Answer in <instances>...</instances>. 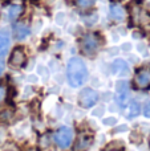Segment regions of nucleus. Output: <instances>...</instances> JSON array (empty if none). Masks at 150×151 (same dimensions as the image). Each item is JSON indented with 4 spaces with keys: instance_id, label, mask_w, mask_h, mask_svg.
Listing matches in <instances>:
<instances>
[{
    "instance_id": "obj_1",
    "label": "nucleus",
    "mask_w": 150,
    "mask_h": 151,
    "mask_svg": "<svg viewBox=\"0 0 150 151\" xmlns=\"http://www.w3.org/2000/svg\"><path fill=\"white\" fill-rule=\"evenodd\" d=\"M66 80L72 88H79L88 80V69L85 63L79 57H73L69 60L66 65Z\"/></svg>"
},
{
    "instance_id": "obj_2",
    "label": "nucleus",
    "mask_w": 150,
    "mask_h": 151,
    "mask_svg": "<svg viewBox=\"0 0 150 151\" xmlns=\"http://www.w3.org/2000/svg\"><path fill=\"white\" fill-rule=\"evenodd\" d=\"M101 47H102V39L100 35L94 32L85 33L80 39V49L85 56H89V57L94 56L101 49Z\"/></svg>"
},
{
    "instance_id": "obj_3",
    "label": "nucleus",
    "mask_w": 150,
    "mask_h": 151,
    "mask_svg": "<svg viewBox=\"0 0 150 151\" xmlns=\"http://www.w3.org/2000/svg\"><path fill=\"white\" fill-rule=\"evenodd\" d=\"M53 141L60 149H68L73 142V130L71 127H66V126L57 129L53 134Z\"/></svg>"
},
{
    "instance_id": "obj_4",
    "label": "nucleus",
    "mask_w": 150,
    "mask_h": 151,
    "mask_svg": "<svg viewBox=\"0 0 150 151\" xmlns=\"http://www.w3.org/2000/svg\"><path fill=\"white\" fill-rule=\"evenodd\" d=\"M133 85L136 89H140V90L150 88V65L142 66L136 72L133 77Z\"/></svg>"
},
{
    "instance_id": "obj_5",
    "label": "nucleus",
    "mask_w": 150,
    "mask_h": 151,
    "mask_svg": "<svg viewBox=\"0 0 150 151\" xmlns=\"http://www.w3.org/2000/svg\"><path fill=\"white\" fill-rule=\"evenodd\" d=\"M98 101V94L96 90L90 88H85L81 90L79 96V104L81 107L84 109H89V107H93Z\"/></svg>"
},
{
    "instance_id": "obj_6",
    "label": "nucleus",
    "mask_w": 150,
    "mask_h": 151,
    "mask_svg": "<svg viewBox=\"0 0 150 151\" xmlns=\"http://www.w3.org/2000/svg\"><path fill=\"white\" fill-rule=\"evenodd\" d=\"M27 63V55L21 47H16L9 56V65L12 68H23Z\"/></svg>"
},
{
    "instance_id": "obj_7",
    "label": "nucleus",
    "mask_w": 150,
    "mask_h": 151,
    "mask_svg": "<svg viewBox=\"0 0 150 151\" xmlns=\"http://www.w3.org/2000/svg\"><path fill=\"white\" fill-rule=\"evenodd\" d=\"M93 143V135L90 133H80L76 138V143H74V151H87L92 146Z\"/></svg>"
},
{
    "instance_id": "obj_8",
    "label": "nucleus",
    "mask_w": 150,
    "mask_h": 151,
    "mask_svg": "<svg viewBox=\"0 0 150 151\" xmlns=\"http://www.w3.org/2000/svg\"><path fill=\"white\" fill-rule=\"evenodd\" d=\"M129 101V85L126 81H118L117 82V102L120 106L125 107Z\"/></svg>"
},
{
    "instance_id": "obj_9",
    "label": "nucleus",
    "mask_w": 150,
    "mask_h": 151,
    "mask_svg": "<svg viewBox=\"0 0 150 151\" xmlns=\"http://www.w3.org/2000/svg\"><path fill=\"white\" fill-rule=\"evenodd\" d=\"M9 44H11L9 36L5 32H0V58L5 60L8 50H9Z\"/></svg>"
},
{
    "instance_id": "obj_10",
    "label": "nucleus",
    "mask_w": 150,
    "mask_h": 151,
    "mask_svg": "<svg viewBox=\"0 0 150 151\" xmlns=\"http://www.w3.org/2000/svg\"><path fill=\"white\" fill-rule=\"evenodd\" d=\"M29 32L31 31H29L27 24L17 23V24H15V27H13V35H15V37L17 40H24L25 37H28Z\"/></svg>"
},
{
    "instance_id": "obj_11",
    "label": "nucleus",
    "mask_w": 150,
    "mask_h": 151,
    "mask_svg": "<svg viewBox=\"0 0 150 151\" xmlns=\"http://www.w3.org/2000/svg\"><path fill=\"white\" fill-rule=\"evenodd\" d=\"M110 17L116 21H122L125 19V9L118 4L110 7Z\"/></svg>"
},
{
    "instance_id": "obj_12",
    "label": "nucleus",
    "mask_w": 150,
    "mask_h": 151,
    "mask_svg": "<svg viewBox=\"0 0 150 151\" xmlns=\"http://www.w3.org/2000/svg\"><path fill=\"white\" fill-rule=\"evenodd\" d=\"M21 13H23V7H21V5L13 4L8 8V17H9V20H12V21L16 20Z\"/></svg>"
},
{
    "instance_id": "obj_13",
    "label": "nucleus",
    "mask_w": 150,
    "mask_h": 151,
    "mask_svg": "<svg viewBox=\"0 0 150 151\" xmlns=\"http://www.w3.org/2000/svg\"><path fill=\"white\" fill-rule=\"evenodd\" d=\"M113 72L114 73H118V74H124V73H128V70H129V68H128V64L125 63V61L122 60H117L114 61L113 64Z\"/></svg>"
},
{
    "instance_id": "obj_14",
    "label": "nucleus",
    "mask_w": 150,
    "mask_h": 151,
    "mask_svg": "<svg viewBox=\"0 0 150 151\" xmlns=\"http://www.w3.org/2000/svg\"><path fill=\"white\" fill-rule=\"evenodd\" d=\"M94 3L96 0H76L77 7L81 8V9H89L94 5Z\"/></svg>"
},
{
    "instance_id": "obj_15",
    "label": "nucleus",
    "mask_w": 150,
    "mask_h": 151,
    "mask_svg": "<svg viewBox=\"0 0 150 151\" xmlns=\"http://www.w3.org/2000/svg\"><path fill=\"white\" fill-rule=\"evenodd\" d=\"M140 114V105L137 102H132L129 105V113H128V117H136V115Z\"/></svg>"
},
{
    "instance_id": "obj_16",
    "label": "nucleus",
    "mask_w": 150,
    "mask_h": 151,
    "mask_svg": "<svg viewBox=\"0 0 150 151\" xmlns=\"http://www.w3.org/2000/svg\"><path fill=\"white\" fill-rule=\"evenodd\" d=\"M5 98H7V88L5 86H0V104L4 102Z\"/></svg>"
},
{
    "instance_id": "obj_17",
    "label": "nucleus",
    "mask_w": 150,
    "mask_h": 151,
    "mask_svg": "<svg viewBox=\"0 0 150 151\" xmlns=\"http://www.w3.org/2000/svg\"><path fill=\"white\" fill-rule=\"evenodd\" d=\"M102 151H121V149H118V147L114 146V145H109V146H106Z\"/></svg>"
},
{
    "instance_id": "obj_18",
    "label": "nucleus",
    "mask_w": 150,
    "mask_h": 151,
    "mask_svg": "<svg viewBox=\"0 0 150 151\" xmlns=\"http://www.w3.org/2000/svg\"><path fill=\"white\" fill-rule=\"evenodd\" d=\"M144 113H145V115L148 118H150V102H148L145 106V109H144Z\"/></svg>"
},
{
    "instance_id": "obj_19",
    "label": "nucleus",
    "mask_w": 150,
    "mask_h": 151,
    "mask_svg": "<svg viewBox=\"0 0 150 151\" xmlns=\"http://www.w3.org/2000/svg\"><path fill=\"white\" fill-rule=\"evenodd\" d=\"M4 70V58H0V76Z\"/></svg>"
},
{
    "instance_id": "obj_20",
    "label": "nucleus",
    "mask_w": 150,
    "mask_h": 151,
    "mask_svg": "<svg viewBox=\"0 0 150 151\" xmlns=\"http://www.w3.org/2000/svg\"><path fill=\"white\" fill-rule=\"evenodd\" d=\"M113 1H122V0H113Z\"/></svg>"
},
{
    "instance_id": "obj_21",
    "label": "nucleus",
    "mask_w": 150,
    "mask_h": 151,
    "mask_svg": "<svg viewBox=\"0 0 150 151\" xmlns=\"http://www.w3.org/2000/svg\"><path fill=\"white\" fill-rule=\"evenodd\" d=\"M8 151H17V150H8Z\"/></svg>"
}]
</instances>
